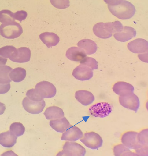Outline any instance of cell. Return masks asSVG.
Masks as SVG:
<instances>
[{
	"label": "cell",
	"mask_w": 148,
	"mask_h": 156,
	"mask_svg": "<svg viewBox=\"0 0 148 156\" xmlns=\"http://www.w3.org/2000/svg\"><path fill=\"white\" fill-rule=\"evenodd\" d=\"M108 8L113 15L121 20L131 18L136 12L135 6L129 2L124 0L117 5H108Z\"/></svg>",
	"instance_id": "1"
},
{
	"label": "cell",
	"mask_w": 148,
	"mask_h": 156,
	"mask_svg": "<svg viewBox=\"0 0 148 156\" xmlns=\"http://www.w3.org/2000/svg\"><path fill=\"white\" fill-rule=\"evenodd\" d=\"M23 33L22 27L17 22L2 23L0 26V34L6 39H16L21 35Z\"/></svg>",
	"instance_id": "2"
},
{
	"label": "cell",
	"mask_w": 148,
	"mask_h": 156,
	"mask_svg": "<svg viewBox=\"0 0 148 156\" xmlns=\"http://www.w3.org/2000/svg\"><path fill=\"white\" fill-rule=\"evenodd\" d=\"M86 153L85 149L80 144L75 142H66L63 146V150L57 156H84Z\"/></svg>",
	"instance_id": "3"
},
{
	"label": "cell",
	"mask_w": 148,
	"mask_h": 156,
	"mask_svg": "<svg viewBox=\"0 0 148 156\" xmlns=\"http://www.w3.org/2000/svg\"><path fill=\"white\" fill-rule=\"evenodd\" d=\"M80 141L86 146L91 149H98L102 146L103 141L99 135L94 132L85 133Z\"/></svg>",
	"instance_id": "4"
},
{
	"label": "cell",
	"mask_w": 148,
	"mask_h": 156,
	"mask_svg": "<svg viewBox=\"0 0 148 156\" xmlns=\"http://www.w3.org/2000/svg\"><path fill=\"white\" fill-rule=\"evenodd\" d=\"M89 111L91 114L94 117L103 118L111 113L112 107L108 103H98L91 106Z\"/></svg>",
	"instance_id": "5"
},
{
	"label": "cell",
	"mask_w": 148,
	"mask_h": 156,
	"mask_svg": "<svg viewBox=\"0 0 148 156\" xmlns=\"http://www.w3.org/2000/svg\"><path fill=\"white\" fill-rule=\"evenodd\" d=\"M35 90L43 98H53L57 93L55 86L47 81H43L36 84Z\"/></svg>",
	"instance_id": "6"
},
{
	"label": "cell",
	"mask_w": 148,
	"mask_h": 156,
	"mask_svg": "<svg viewBox=\"0 0 148 156\" xmlns=\"http://www.w3.org/2000/svg\"><path fill=\"white\" fill-rule=\"evenodd\" d=\"M119 101L120 104L124 108L135 111L136 112L139 109V99L134 92L124 96L119 97Z\"/></svg>",
	"instance_id": "7"
},
{
	"label": "cell",
	"mask_w": 148,
	"mask_h": 156,
	"mask_svg": "<svg viewBox=\"0 0 148 156\" xmlns=\"http://www.w3.org/2000/svg\"><path fill=\"white\" fill-rule=\"evenodd\" d=\"M23 105L25 110L29 113L37 114L43 110L46 103L44 100L40 101H35L28 99L26 97L23 100Z\"/></svg>",
	"instance_id": "8"
},
{
	"label": "cell",
	"mask_w": 148,
	"mask_h": 156,
	"mask_svg": "<svg viewBox=\"0 0 148 156\" xmlns=\"http://www.w3.org/2000/svg\"><path fill=\"white\" fill-rule=\"evenodd\" d=\"M138 133L135 132H128L124 133L121 138L122 144L128 149L135 150L143 147L139 144L138 140Z\"/></svg>",
	"instance_id": "9"
},
{
	"label": "cell",
	"mask_w": 148,
	"mask_h": 156,
	"mask_svg": "<svg viewBox=\"0 0 148 156\" xmlns=\"http://www.w3.org/2000/svg\"><path fill=\"white\" fill-rule=\"evenodd\" d=\"M72 75L78 80H87L93 77V70L88 66L81 64L74 70Z\"/></svg>",
	"instance_id": "10"
},
{
	"label": "cell",
	"mask_w": 148,
	"mask_h": 156,
	"mask_svg": "<svg viewBox=\"0 0 148 156\" xmlns=\"http://www.w3.org/2000/svg\"><path fill=\"white\" fill-rule=\"evenodd\" d=\"M127 47L128 50L134 53L147 52L148 42L144 39H137L129 43Z\"/></svg>",
	"instance_id": "11"
},
{
	"label": "cell",
	"mask_w": 148,
	"mask_h": 156,
	"mask_svg": "<svg viewBox=\"0 0 148 156\" xmlns=\"http://www.w3.org/2000/svg\"><path fill=\"white\" fill-rule=\"evenodd\" d=\"M83 133L78 127L72 126L65 132L61 137L63 141H76L83 137Z\"/></svg>",
	"instance_id": "12"
},
{
	"label": "cell",
	"mask_w": 148,
	"mask_h": 156,
	"mask_svg": "<svg viewBox=\"0 0 148 156\" xmlns=\"http://www.w3.org/2000/svg\"><path fill=\"white\" fill-rule=\"evenodd\" d=\"M136 35V31L134 28L131 27L125 26L120 33H116L114 37L117 41L125 42L135 37Z\"/></svg>",
	"instance_id": "13"
},
{
	"label": "cell",
	"mask_w": 148,
	"mask_h": 156,
	"mask_svg": "<svg viewBox=\"0 0 148 156\" xmlns=\"http://www.w3.org/2000/svg\"><path fill=\"white\" fill-rule=\"evenodd\" d=\"M113 90L117 95L122 96L133 93L134 87L131 84L125 82H119L114 84Z\"/></svg>",
	"instance_id": "14"
},
{
	"label": "cell",
	"mask_w": 148,
	"mask_h": 156,
	"mask_svg": "<svg viewBox=\"0 0 148 156\" xmlns=\"http://www.w3.org/2000/svg\"><path fill=\"white\" fill-rule=\"evenodd\" d=\"M66 56L72 61L80 62L87 57V55L83 49L80 48L72 47L67 51Z\"/></svg>",
	"instance_id": "15"
},
{
	"label": "cell",
	"mask_w": 148,
	"mask_h": 156,
	"mask_svg": "<svg viewBox=\"0 0 148 156\" xmlns=\"http://www.w3.org/2000/svg\"><path fill=\"white\" fill-rule=\"evenodd\" d=\"M49 125L52 129L58 133H63L72 126L66 117L51 120Z\"/></svg>",
	"instance_id": "16"
},
{
	"label": "cell",
	"mask_w": 148,
	"mask_h": 156,
	"mask_svg": "<svg viewBox=\"0 0 148 156\" xmlns=\"http://www.w3.org/2000/svg\"><path fill=\"white\" fill-rule=\"evenodd\" d=\"M75 98L79 103L85 106L91 104L95 100L93 94L85 90H78L76 92Z\"/></svg>",
	"instance_id": "17"
},
{
	"label": "cell",
	"mask_w": 148,
	"mask_h": 156,
	"mask_svg": "<svg viewBox=\"0 0 148 156\" xmlns=\"http://www.w3.org/2000/svg\"><path fill=\"white\" fill-rule=\"evenodd\" d=\"M40 39L48 48L57 45L60 41L59 37L54 33L45 32L39 36Z\"/></svg>",
	"instance_id": "18"
},
{
	"label": "cell",
	"mask_w": 148,
	"mask_h": 156,
	"mask_svg": "<svg viewBox=\"0 0 148 156\" xmlns=\"http://www.w3.org/2000/svg\"><path fill=\"white\" fill-rule=\"evenodd\" d=\"M17 137L10 131L0 134V144L6 148H11L17 143Z\"/></svg>",
	"instance_id": "19"
},
{
	"label": "cell",
	"mask_w": 148,
	"mask_h": 156,
	"mask_svg": "<svg viewBox=\"0 0 148 156\" xmlns=\"http://www.w3.org/2000/svg\"><path fill=\"white\" fill-rule=\"evenodd\" d=\"M78 47L83 49L87 55H91L95 53L98 49L96 43L91 40H82L78 43Z\"/></svg>",
	"instance_id": "20"
},
{
	"label": "cell",
	"mask_w": 148,
	"mask_h": 156,
	"mask_svg": "<svg viewBox=\"0 0 148 156\" xmlns=\"http://www.w3.org/2000/svg\"><path fill=\"white\" fill-rule=\"evenodd\" d=\"M47 120H50L61 118L64 117L62 109L58 107L53 106L48 108L44 113Z\"/></svg>",
	"instance_id": "21"
},
{
	"label": "cell",
	"mask_w": 148,
	"mask_h": 156,
	"mask_svg": "<svg viewBox=\"0 0 148 156\" xmlns=\"http://www.w3.org/2000/svg\"><path fill=\"white\" fill-rule=\"evenodd\" d=\"M18 54L12 61L19 63H24L30 61L31 57V51L27 47H21L18 49Z\"/></svg>",
	"instance_id": "22"
},
{
	"label": "cell",
	"mask_w": 148,
	"mask_h": 156,
	"mask_svg": "<svg viewBox=\"0 0 148 156\" xmlns=\"http://www.w3.org/2000/svg\"><path fill=\"white\" fill-rule=\"evenodd\" d=\"M26 76V70L22 68H17L12 69L9 74V77L11 80L17 83L23 81Z\"/></svg>",
	"instance_id": "23"
},
{
	"label": "cell",
	"mask_w": 148,
	"mask_h": 156,
	"mask_svg": "<svg viewBox=\"0 0 148 156\" xmlns=\"http://www.w3.org/2000/svg\"><path fill=\"white\" fill-rule=\"evenodd\" d=\"M93 31L95 36L101 39H109L112 36V34L106 31L104 23L102 22L96 24L93 27Z\"/></svg>",
	"instance_id": "24"
},
{
	"label": "cell",
	"mask_w": 148,
	"mask_h": 156,
	"mask_svg": "<svg viewBox=\"0 0 148 156\" xmlns=\"http://www.w3.org/2000/svg\"><path fill=\"white\" fill-rule=\"evenodd\" d=\"M18 54V50L12 46H7L0 48V56L9 58L11 60L14 59Z\"/></svg>",
	"instance_id": "25"
},
{
	"label": "cell",
	"mask_w": 148,
	"mask_h": 156,
	"mask_svg": "<svg viewBox=\"0 0 148 156\" xmlns=\"http://www.w3.org/2000/svg\"><path fill=\"white\" fill-rule=\"evenodd\" d=\"M12 68L7 65L0 66V83L8 84L12 82L9 74Z\"/></svg>",
	"instance_id": "26"
},
{
	"label": "cell",
	"mask_w": 148,
	"mask_h": 156,
	"mask_svg": "<svg viewBox=\"0 0 148 156\" xmlns=\"http://www.w3.org/2000/svg\"><path fill=\"white\" fill-rule=\"evenodd\" d=\"M106 31L111 34L121 32L123 29V25L120 22L117 21L113 22L104 23Z\"/></svg>",
	"instance_id": "27"
},
{
	"label": "cell",
	"mask_w": 148,
	"mask_h": 156,
	"mask_svg": "<svg viewBox=\"0 0 148 156\" xmlns=\"http://www.w3.org/2000/svg\"><path fill=\"white\" fill-rule=\"evenodd\" d=\"M115 156H138L137 154L131 152L128 148L123 144H120L114 146L113 149Z\"/></svg>",
	"instance_id": "28"
},
{
	"label": "cell",
	"mask_w": 148,
	"mask_h": 156,
	"mask_svg": "<svg viewBox=\"0 0 148 156\" xmlns=\"http://www.w3.org/2000/svg\"><path fill=\"white\" fill-rule=\"evenodd\" d=\"M15 22L14 13L7 9L0 11V22L6 24Z\"/></svg>",
	"instance_id": "29"
},
{
	"label": "cell",
	"mask_w": 148,
	"mask_h": 156,
	"mask_svg": "<svg viewBox=\"0 0 148 156\" xmlns=\"http://www.w3.org/2000/svg\"><path fill=\"white\" fill-rule=\"evenodd\" d=\"M9 131L15 136H20L25 133V128L20 122H14L11 125Z\"/></svg>",
	"instance_id": "30"
},
{
	"label": "cell",
	"mask_w": 148,
	"mask_h": 156,
	"mask_svg": "<svg viewBox=\"0 0 148 156\" xmlns=\"http://www.w3.org/2000/svg\"><path fill=\"white\" fill-rule=\"evenodd\" d=\"M148 129H146L138 133V140L139 144L142 147H148Z\"/></svg>",
	"instance_id": "31"
},
{
	"label": "cell",
	"mask_w": 148,
	"mask_h": 156,
	"mask_svg": "<svg viewBox=\"0 0 148 156\" xmlns=\"http://www.w3.org/2000/svg\"><path fill=\"white\" fill-rule=\"evenodd\" d=\"M81 64L88 66L92 70L97 69L98 68V62L95 59L90 57H86L82 61L80 62Z\"/></svg>",
	"instance_id": "32"
},
{
	"label": "cell",
	"mask_w": 148,
	"mask_h": 156,
	"mask_svg": "<svg viewBox=\"0 0 148 156\" xmlns=\"http://www.w3.org/2000/svg\"><path fill=\"white\" fill-rule=\"evenodd\" d=\"M52 5L57 9H64L70 6L69 0H50Z\"/></svg>",
	"instance_id": "33"
},
{
	"label": "cell",
	"mask_w": 148,
	"mask_h": 156,
	"mask_svg": "<svg viewBox=\"0 0 148 156\" xmlns=\"http://www.w3.org/2000/svg\"><path fill=\"white\" fill-rule=\"evenodd\" d=\"M26 96L28 99L35 101H40L43 100V98L37 93L35 89H31L28 90L26 94Z\"/></svg>",
	"instance_id": "34"
},
{
	"label": "cell",
	"mask_w": 148,
	"mask_h": 156,
	"mask_svg": "<svg viewBox=\"0 0 148 156\" xmlns=\"http://www.w3.org/2000/svg\"><path fill=\"white\" fill-rule=\"evenodd\" d=\"M28 16V13L25 11H17L14 13V17L15 20H18L21 23L23 20H25Z\"/></svg>",
	"instance_id": "35"
},
{
	"label": "cell",
	"mask_w": 148,
	"mask_h": 156,
	"mask_svg": "<svg viewBox=\"0 0 148 156\" xmlns=\"http://www.w3.org/2000/svg\"><path fill=\"white\" fill-rule=\"evenodd\" d=\"M10 84H4L0 83V94L7 93L10 90Z\"/></svg>",
	"instance_id": "36"
},
{
	"label": "cell",
	"mask_w": 148,
	"mask_h": 156,
	"mask_svg": "<svg viewBox=\"0 0 148 156\" xmlns=\"http://www.w3.org/2000/svg\"><path fill=\"white\" fill-rule=\"evenodd\" d=\"M123 0H104L105 2L108 4V5L115 6L120 4Z\"/></svg>",
	"instance_id": "37"
},
{
	"label": "cell",
	"mask_w": 148,
	"mask_h": 156,
	"mask_svg": "<svg viewBox=\"0 0 148 156\" xmlns=\"http://www.w3.org/2000/svg\"><path fill=\"white\" fill-rule=\"evenodd\" d=\"M6 109V107L5 105L0 102V115L4 113Z\"/></svg>",
	"instance_id": "38"
},
{
	"label": "cell",
	"mask_w": 148,
	"mask_h": 156,
	"mask_svg": "<svg viewBox=\"0 0 148 156\" xmlns=\"http://www.w3.org/2000/svg\"><path fill=\"white\" fill-rule=\"evenodd\" d=\"M7 61V59L0 57V66L5 65Z\"/></svg>",
	"instance_id": "39"
}]
</instances>
